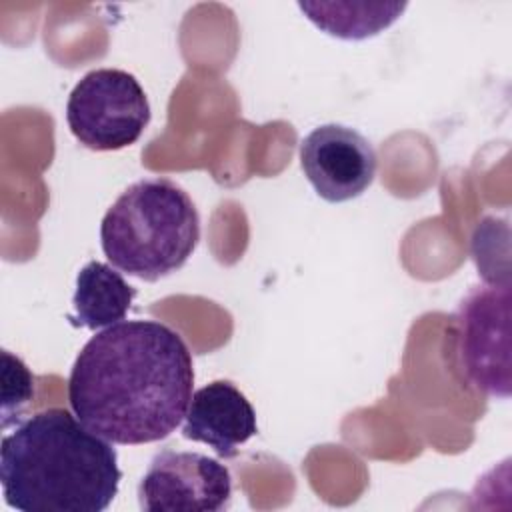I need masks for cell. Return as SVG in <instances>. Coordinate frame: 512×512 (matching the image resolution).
<instances>
[{
	"label": "cell",
	"instance_id": "cell-4",
	"mask_svg": "<svg viewBox=\"0 0 512 512\" xmlns=\"http://www.w3.org/2000/svg\"><path fill=\"white\" fill-rule=\"evenodd\" d=\"M74 138L96 152L132 146L150 122V104L134 74L96 68L84 74L66 102Z\"/></svg>",
	"mask_w": 512,
	"mask_h": 512
},
{
	"label": "cell",
	"instance_id": "cell-8",
	"mask_svg": "<svg viewBox=\"0 0 512 512\" xmlns=\"http://www.w3.org/2000/svg\"><path fill=\"white\" fill-rule=\"evenodd\" d=\"M256 432V412L230 380H214L192 394L184 438L208 444L220 458H234Z\"/></svg>",
	"mask_w": 512,
	"mask_h": 512
},
{
	"label": "cell",
	"instance_id": "cell-7",
	"mask_svg": "<svg viewBox=\"0 0 512 512\" xmlns=\"http://www.w3.org/2000/svg\"><path fill=\"white\" fill-rule=\"evenodd\" d=\"M300 166L326 202H348L374 182L378 158L368 138L342 124H322L300 142Z\"/></svg>",
	"mask_w": 512,
	"mask_h": 512
},
{
	"label": "cell",
	"instance_id": "cell-1",
	"mask_svg": "<svg viewBox=\"0 0 512 512\" xmlns=\"http://www.w3.org/2000/svg\"><path fill=\"white\" fill-rule=\"evenodd\" d=\"M194 384L182 336L158 320H122L96 332L68 376L76 418L112 444L168 438L184 420Z\"/></svg>",
	"mask_w": 512,
	"mask_h": 512
},
{
	"label": "cell",
	"instance_id": "cell-6",
	"mask_svg": "<svg viewBox=\"0 0 512 512\" xmlns=\"http://www.w3.org/2000/svg\"><path fill=\"white\" fill-rule=\"evenodd\" d=\"M230 498V470L200 452L160 450L138 484L140 508L146 512H220Z\"/></svg>",
	"mask_w": 512,
	"mask_h": 512
},
{
	"label": "cell",
	"instance_id": "cell-10",
	"mask_svg": "<svg viewBox=\"0 0 512 512\" xmlns=\"http://www.w3.org/2000/svg\"><path fill=\"white\" fill-rule=\"evenodd\" d=\"M298 8L330 36L364 40L392 26L406 10V2H298Z\"/></svg>",
	"mask_w": 512,
	"mask_h": 512
},
{
	"label": "cell",
	"instance_id": "cell-9",
	"mask_svg": "<svg viewBox=\"0 0 512 512\" xmlns=\"http://www.w3.org/2000/svg\"><path fill=\"white\" fill-rule=\"evenodd\" d=\"M136 290L112 266L90 260L76 276L72 324L88 330L108 328L126 318Z\"/></svg>",
	"mask_w": 512,
	"mask_h": 512
},
{
	"label": "cell",
	"instance_id": "cell-3",
	"mask_svg": "<svg viewBox=\"0 0 512 512\" xmlns=\"http://www.w3.org/2000/svg\"><path fill=\"white\" fill-rule=\"evenodd\" d=\"M198 240V210L188 192L168 178L130 184L100 224V244L112 266L146 282L180 270Z\"/></svg>",
	"mask_w": 512,
	"mask_h": 512
},
{
	"label": "cell",
	"instance_id": "cell-5",
	"mask_svg": "<svg viewBox=\"0 0 512 512\" xmlns=\"http://www.w3.org/2000/svg\"><path fill=\"white\" fill-rule=\"evenodd\" d=\"M458 358L468 382L494 398L510 396V284L474 286L456 312Z\"/></svg>",
	"mask_w": 512,
	"mask_h": 512
},
{
	"label": "cell",
	"instance_id": "cell-2",
	"mask_svg": "<svg viewBox=\"0 0 512 512\" xmlns=\"http://www.w3.org/2000/svg\"><path fill=\"white\" fill-rule=\"evenodd\" d=\"M120 478L112 444L62 408L32 414L0 444L2 492L22 512H102Z\"/></svg>",
	"mask_w": 512,
	"mask_h": 512
},
{
	"label": "cell",
	"instance_id": "cell-11",
	"mask_svg": "<svg viewBox=\"0 0 512 512\" xmlns=\"http://www.w3.org/2000/svg\"><path fill=\"white\" fill-rule=\"evenodd\" d=\"M36 394L34 374L28 366L8 350H2V426L6 428L12 418L18 420Z\"/></svg>",
	"mask_w": 512,
	"mask_h": 512
}]
</instances>
